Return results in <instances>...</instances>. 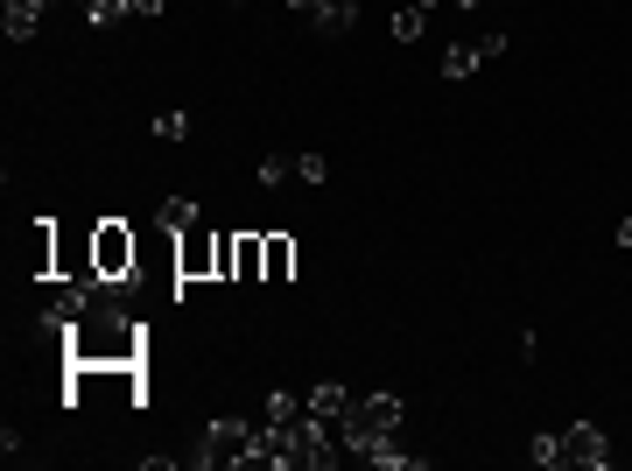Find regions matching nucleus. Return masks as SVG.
<instances>
[{
  "label": "nucleus",
  "mask_w": 632,
  "mask_h": 471,
  "mask_svg": "<svg viewBox=\"0 0 632 471\" xmlns=\"http://www.w3.org/2000/svg\"><path fill=\"white\" fill-rule=\"evenodd\" d=\"M400 422H408V402L400 394H352V408H344V458L373 464L387 443H400Z\"/></svg>",
  "instance_id": "obj_1"
},
{
  "label": "nucleus",
  "mask_w": 632,
  "mask_h": 471,
  "mask_svg": "<svg viewBox=\"0 0 632 471\" xmlns=\"http://www.w3.org/2000/svg\"><path fill=\"white\" fill-rule=\"evenodd\" d=\"M246 450H254V422H246V416H211L204 437H197V450H190V464H204V471L246 464Z\"/></svg>",
  "instance_id": "obj_2"
},
{
  "label": "nucleus",
  "mask_w": 632,
  "mask_h": 471,
  "mask_svg": "<svg viewBox=\"0 0 632 471\" xmlns=\"http://www.w3.org/2000/svg\"><path fill=\"white\" fill-rule=\"evenodd\" d=\"M92 268H99V281H133V268H141V239H133L120 218H99L92 225Z\"/></svg>",
  "instance_id": "obj_3"
},
{
  "label": "nucleus",
  "mask_w": 632,
  "mask_h": 471,
  "mask_svg": "<svg viewBox=\"0 0 632 471\" xmlns=\"http://www.w3.org/2000/svg\"><path fill=\"white\" fill-rule=\"evenodd\" d=\"M563 464L569 471H604L611 464V437H604L598 422H569L563 429Z\"/></svg>",
  "instance_id": "obj_4"
},
{
  "label": "nucleus",
  "mask_w": 632,
  "mask_h": 471,
  "mask_svg": "<svg viewBox=\"0 0 632 471\" xmlns=\"http://www.w3.org/2000/svg\"><path fill=\"white\" fill-rule=\"evenodd\" d=\"M218 275V233H176V281H211Z\"/></svg>",
  "instance_id": "obj_5"
},
{
  "label": "nucleus",
  "mask_w": 632,
  "mask_h": 471,
  "mask_svg": "<svg viewBox=\"0 0 632 471\" xmlns=\"http://www.w3.org/2000/svg\"><path fill=\"white\" fill-rule=\"evenodd\" d=\"M302 408H310L317 422H331V429H344V408H352V387H344V381H317L310 394H302ZM338 443H344V437H338Z\"/></svg>",
  "instance_id": "obj_6"
},
{
  "label": "nucleus",
  "mask_w": 632,
  "mask_h": 471,
  "mask_svg": "<svg viewBox=\"0 0 632 471\" xmlns=\"http://www.w3.org/2000/svg\"><path fill=\"white\" fill-rule=\"evenodd\" d=\"M302 22H310L317 35H352V29H358V0H317Z\"/></svg>",
  "instance_id": "obj_7"
},
{
  "label": "nucleus",
  "mask_w": 632,
  "mask_h": 471,
  "mask_svg": "<svg viewBox=\"0 0 632 471\" xmlns=\"http://www.w3.org/2000/svg\"><path fill=\"white\" fill-rule=\"evenodd\" d=\"M43 8H50V0H8V8H0V29H8V43H29V35L43 29Z\"/></svg>",
  "instance_id": "obj_8"
},
{
  "label": "nucleus",
  "mask_w": 632,
  "mask_h": 471,
  "mask_svg": "<svg viewBox=\"0 0 632 471\" xmlns=\"http://www.w3.org/2000/svg\"><path fill=\"white\" fill-rule=\"evenodd\" d=\"M233 281H267V247H260V233H239V254H233Z\"/></svg>",
  "instance_id": "obj_9"
},
{
  "label": "nucleus",
  "mask_w": 632,
  "mask_h": 471,
  "mask_svg": "<svg viewBox=\"0 0 632 471\" xmlns=\"http://www.w3.org/2000/svg\"><path fill=\"white\" fill-rule=\"evenodd\" d=\"M260 247H267V281H289L296 275V239L289 233H260Z\"/></svg>",
  "instance_id": "obj_10"
},
{
  "label": "nucleus",
  "mask_w": 632,
  "mask_h": 471,
  "mask_svg": "<svg viewBox=\"0 0 632 471\" xmlns=\"http://www.w3.org/2000/svg\"><path fill=\"white\" fill-rule=\"evenodd\" d=\"M156 225H162L169 239H176V233H190V225H197V204H190V197H162V212H156Z\"/></svg>",
  "instance_id": "obj_11"
},
{
  "label": "nucleus",
  "mask_w": 632,
  "mask_h": 471,
  "mask_svg": "<svg viewBox=\"0 0 632 471\" xmlns=\"http://www.w3.org/2000/svg\"><path fill=\"white\" fill-rule=\"evenodd\" d=\"M302 416H310V408H302V394H267V408H260V422H281V429L302 422Z\"/></svg>",
  "instance_id": "obj_12"
},
{
  "label": "nucleus",
  "mask_w": 632,
  "mask_h": 471,
  "mask_svg": "<svg viewBox=\"0 0 632 471\" xmlns=\"http://www.w3.org/2000/svg\"><path fill=\"white\" fill-rule=\"evenodd\" d=\"M127 14H141V8H133V0H92V8H85V22H92V29H120Z\"/></svg>",
  "instance_id": "obj_13"
},
{
  "label": "nucleus",
  "mask_w": 632,
  "mask_h": 471,
  "mask_svg": "<svg viewBox=\"0 0 632 471\" xmlns=\"http://www.w3.org/2000/svg\"><path fill=\"white\" fill-rule=\"evenodd\" d=\"M421 29H429V14H421L415 0H408V8H394V43H421Z\"/></svg>",
  "instance_id": "obj_14"
},
{
  "label": "nucleus",
  "mask_w": 632,
  "mask_h": 471,
  "mask_svg": "<svg viewBox=\"0 0 632 471\" xmlns=\"http://www.w3.org/2000/svg\"><path fill=\"white\" fill-rule=\"evenodd\" d=\"M527 458L542 464V471H548V464H563V429H542V437H527Z\"/></svg>",
  "instance_id": "obj_15"
},
{
  "label": "nucleus",
  "mask_w": 632,
  "mask_h": 471,
  "mask_svg": "<svg viewBox=\"0 0 632 471\" xmlns=\"http://www.w3.org/2000/svg\"><path fill=\"white\" fill-rule=\"evenodd\" d=\"M156 141H190V113H156Z\"/></svg>",
  "instance_id": "obj_16"
},
{
  "label": "nucleus",
  "mask_w": 632,
  "mask_h": 471,
  "mask_svg": "<svg viewBox=\"0 0 632 471\" xmlns=\"http://www.w3.org/2000/svg\"><path fill=\"white\" fill-rule=\"evenodd\" d=\"M289 176H296V162H289V156H267V162H260V183H267V191H281Z\"/></svg>",
  "instance_id": "obj_17"
},
{
  "label": "nucleus",
  "mask_w": 632,
  "mask_h": 471,
  "mask_svg": "<svg viewBox=\"0 0 632 471\" xmlns=\"http://www.w3.org/2000/svg\"><path fill=\"white\" fill-rule=\"evenodd\" d=\"M233 254H239V233H218V281H233Z\"/></svg>",
  "instance_id": "obj_18"
},
{
  "label": "nucleus",
  "mask_w": 632,
  "mask_h": 471,
  "mask_svg": "<svg viewBox=\"0 0 632 471\" xmlns=\"http://www.w3.org/2000/svg\"><path fill=\"white\" fill-rule=\"evenodd\" d=\"M296 176L302 183H323V176H331V162H323V156H296Z\"/></svg>",
  "instance_id": "obj_19"
},
{
  "label": "nucleus",
  "mask_w": 632,
  "mask_h": 471,
  "mask_svg": "<svg viewBox=\"0 0 632 471\" xmlns=\"http://www.w3.org/2000/svg\"><path fill=\"white\" fill-rule=\"evenodd\" d=\"M133 8H141V22H156V14L169 8V0H133Z\"/></svg>",
  "instance_id": "obj_20"
},
{
  "label": "nucleus",
  "mask_w": 632,
  "mask_h": 471,
  "mask_svg": "<svg viewBox=\"0 0 632 471\" xmlns=\"http://www.w3.org/2000/svg\"><path fill=\"white\" fill-rule=\"evenodd\" d=\"M619 247H625V254H632V218H625V225H619Z\"/></svg>",
  "instance_id": "obj_21"
},
{
  "label": "nucleus",
  "mask_w": 632,
  "mask_h": 471,
  "mask_svg": "<svg viewBox=\"0 0 632 471\" xmlns=\"http://www.w3.org/2000/svg\"><path fill=\"white\" fill-rule=\"evenodd\" d=\"M289 8H296V14H310V8H317V0H289Z\"/></svg>",
  "instance_id": "obj_22"
},
{
  "label": "nucleus",
  "mask_w": 632,
  "mask_h": 471,
  "mask_svg": "<svg viewBox=\"0 0 632 471\" xmlns=\"http://www.w3.org/2000/svg\"><path fill=\"white\" fill-rule=\"evenodd\" d=\"M415 8H421V14H429V8H443V0H415Z\"/></svg>",
  "instance_id": "obj_23"
},
{
  "label": "nucleus",
  "mask_w": 632,
  "mask_h": 471,
  "mask_svg": "<svg viewBox=\"0 0 632 471\" xmlns=\"http://www.w3.org/2000/svg\"><path fill=\"white\" fill-rule=\"evenodd\" d=\"M457 8H485V0H457Z\"/></svg>",
  "instance_id": "obj_24"
},
{
  "label": "nucleus",
  "mask_w": 632,
  "mask_h": 471,
  "mask_svg": "<svg viewBox=\"0 0 632 471\" xmlns=\"http://www.w3.org/2000/svg\"><path fill=\"white\" fill-rule=\"evenodd\" d=\"M625 218H632V212H625Z\"/></svg>",
  "instance_id": "obj_25"
}]
</instances>
